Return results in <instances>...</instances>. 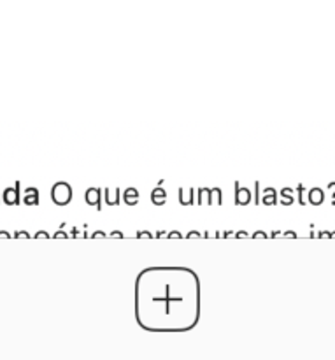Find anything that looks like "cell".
<instances>
[{
	"label": "cell",
	"mask_w": 335,
	"mask_h": 360,
	"mask_svg": "<svg viewBox=\"0 0 335 360\" xmlns=\"http://www.w3.org/2000/svg\"><path fill=\"white\" fill-rule=\"evenodd\" d=\"M51 200L56 206H67L72 200V186L65 181H58L51 188Z\"/></svg>",
	"instance_id": "1"
},
{
	"label": "cell",
	"mask_w": 335,
	"mask_h": 360,
	"mask_svg": "<svg viewBox=\"0 0 335 360\" xmlns=\"http://www.w3.org/2000/svg\"><path fill=\"white\" fill-rule=\"evenodd\" d=\"M2 200L7 204V206H18L21 202V195H20V181L16 183L14 186H7L2 193Z\"/></svg>",
	"instance_id": "2"
},
{
	"label": "cell",
	"mask_w": 335,
	"mask_h": 360,
	"mask_svg": "<svg viewBox=\"0 0 335 360\" xmlns=\"http://www.w3.org/2000/svg\"><path fill=\"white\" fill-rule=\"evenodd\" d=\"M23 204L25 206H37L39 204V190L35 186H28L25 190V195H23Z\"/></svg>",
	"instance_id": "3"
},
{
	"label": "cell",
	"mask_w": 335,
	"mask_h": 360,
	"mask_svg": "<svg viewBox=\"0 0 335 360\" xmlns=\"http://www.w3.org/2000/svg\"><path fill=\"white\" fill-rule=\"evenodd\" d=\"M84 200H86L90 206H100V190L91 186V188L86 190V195H84Z\"/></svg>",
	"instance_id": "4"
},
{
	"label": "cell",
	"mask_w": 335,
	"mask_h": 360,
	"mask_svg": "<svg viewBox=\"0 0 335 360\" xmlns=\"http://www.w3.org/2000/svg\"><path fill=\"white\" fill-rule=\"evenodd\" d=\"M249 200H251V192H249L248 188H239L237 186V192H235V204H237V206H246V204H249Z\"/></svg>",
	"instance_id": "5"
},
{
	"label": "cell",
	"mask_w": 335,
	"mask_h": 360,
	"mask_svg": "<svg viewBox=\"0 0 335 360\" xmlns=\"http://www.w3.org/2000/svg\"><path fill=\"white\" fill-rule=\"evenodd\" d=\"M123 199H125V202L129 204V206H136V204L139 202V192H137V188L130 186V188H126L125 192H123Z\"/></svg>",
	"instance_id": "6"
},
{
	"label": "cell",
	"mask_w": 335,
	"mask_h": 360,
	"mask_svg": "<svg viewBox=\"0 0 335 360\" xmlns=\"http://www.w3.org/2000/svg\"><path fill=\"white\" fill-rule=\"evenodd\" d=\"M151 200H153L155 206H164L165 200H167V192L158 186V188H155L153 192H151Z\"/></svg>",
	"instance_id": "7"
},
{
	"label": "cell",
	"mask_w": 335,
	"mask_h": 360,
	"mask_svg": "<svg viewBox=\"0 0 335 360\" xmlns=\"http://www.w3.org/2000/svg\"><path fill=\"white\" fill-rule=\"evenodd\" d=\"M323 199H325V193H323L322 188L309 190V202H311L313 206H320V204L323 202Z\"/></svg>",
	"instance_id": "8"
},
{
	"label": "cell",
	"mask_w": 335,
	"mask_h": 360,
	"mask_svg": "<svg viewBox=\"0 0 335 360\" xmlns=\"http://www.w3.org/2000/svg\"><path fill=\"white\" fill-rule=\"evenodd\" d=\"M262 202L265 206H274L277 202V193L274 188H265L263 190V197H262Z\"/></svg>",
	"instance_id": "9"
},
{
	"label": "cell",
	"mask_w": 335,
	"mask_h": 360,
	"mask_svg": "<svg viewBox=\"0 0 335 360\" xmlns=\"http://www.w3.org/2000/svg\"><path fill=\"white\" fill-rule=\"evenodd\" d=\"M213 193H214V190L200 188L199 190V204H202V206L213 204Z\"/></svg>",
	"instance_id": "10"
},
{
	"label": "cell",
	"mask_w": 335,
	"mask_h": 360,
	"mask_svg": "<svg viewBox=\"0 0 335 360\" xmlns=\"http://www.w3.org/2000/svg\"><path fill=\"white\" fill-rule=\"evenodd\" d=\"M193 193H195V190L190 188V190H179V202L183 204V206H188V204H193Z\"/></svg>",
	"instance_id": "11"
},
{
	"label": "cell",
	"mask_w": 335,
	"mask_h": 360,
	"mask_svg": "<svg viewBox=\"0 0 335 360\" xmlns=\"http://www.w3.org/2000/svg\"><path fill=\"white\" fill-rule=\"evenodd\" d=\"M105 200H107L109 206H118V204H119V190L118 188H114V190L109 188L107 192H105Z\"/></svg>",
	"instance_id": "12"
},
{
	"label": "cell",
	"mask_w": 335,
	"mask_h": 360,
	"mask_svg": "<svg viewBox=\"0 0 335 360\" xmlns=\"http://www.w3.org/2000/svg\"><path fill=\"white\" fill-rule=\"evenodd\" d=\"M294 190L291 188H284V190H281V195L284 197V200H283V204H287V206H290L291 202H294Z\"/></svg>",
	"instance_id": "13"
},
{
	"label": "cell",
	"mask_w": 335,
	"mask_h": 360,
	"mask_svg": "<svg viewBox=\"0 0 335 360\" xmlns=\"http://www.w3.org/2000/svg\"><path fill=\"white\" fill-rule=\"evenodd\" d=\"M34 238H35V239H41V238L48 239V238H51V236H49V234H48V232H44V231H39V232H37V234H35V236H34Z\"/></svg>",
	"instance_id": "14"
},
{
	"label": "cell",
	"mask_w": 335,
	"mask_h": 360,
	"mask_svg": "<svg viewBox=\"0 0 335 360\" xmlns=\"http://www.w3.org/2000/svg\"><path fill=\"white\" fill-rule=\"evenodd\" d=\"M14 238H20V239H27L28 238V232L27 231H20L14 234Z\"/></svg>",
	"instance_id": "15"
},
{
	"label": "cell",
	"mask_w": 335,
	"mask_h": 360,
	"mask_svg": "<svg viewBox=\"0 0 335 360\" xmlns=\"http://www.w3.org/2000/svg\"><path fill=\"white\" fill-rule=\"evenodd\" d=\"M137 238H153V234H151V232H147V231L137 232Z\"/></svg>",
	"instance_id": "16"
},
{
	"label": "cell",
	"mask_w": 335,
	"mask_h": 360,
	"mask_svg": "<svg viewBox=\"0 0 335 360\" xmlns=\"http://www.w3.org/2000/svg\"><path fill=\"white\" fill-rule=\"evenodd\" d=\"M53 238H63V239H67V238H69V234H65V232H63V231H58V232H55V234H53Z\"/></svg>",
	"instance_id": "17"
},
{
	"label": "cell",
	"mask_w": 335,
	"mask_h": 360,
	"mask_svg": "<svg viewBox=\"0 0 335 360\" xmlns=\"http://www.w3.org/2000/svg\"><path fill=\"white\" fill-rule=\"evenodd\" d=\"M253 238H267V234L263 231H258V232H255V234H253Z\"/></svg>",
	"instance_id": "18"
},
{
	"label": "cell",
	"mask_w": 335,
	"mask_h": 360,
	"mask_svg": "<svg viewBox=\"0 0 335 360\" xmlns=\"http://www.w3.org/2000/svg\"><path fill=\"white\" fill-rule=\"evenodd\" d=\"M91 238H105V234H104V232L97 231V232H93V234H91Z\"/></svg>",
	"instance_id": "19"
},
{
	"label": "cell",
	"mask_w": 335,
	"mask_h": 360,
	"mask_svg": "<svg viewBox=\"0 0 335 360\" xmlns=\"http://www.w3.org/2000/svg\"><path fill=\"white\" fill-rule=\"evenodd\" d=\"M169 238H183V234H181V232L174 231V232H171V234H169Z\"/></svg>",
	"instance_id": "20"
},
{
	"label": "cell",
	"mask_w": 335,
	"mask_h": 360,
	"mask_svg": "<svg viewBox=\"0 0 335 360\" xmlns=\"http://www.w3.org/2000/svg\"><path fill=\"white\" fill-rule=\"evenodd\" d=\"M0 238H6V239H11L13 238V236L9 234V232H6V231H0Z\"/></svg>",
	"instance_id": "21"
},
{
	"label": "cell",
	"mask_w": 335,
	"mask_h": 360,
	"mask_svg": "<svg viewBox=\"0 0 335 360\" xmlns=\"http://www.w3.org/2000/svg\"><path fill=\"white\" fill-rule=\"evenodd\" d=\"M186 238H190V239H192V238H200V234H199V232L192 231V232H190V234H188V236H186Z\"/></svg>",
	"instance_id": "22"
},
{
	"label": "cell",
	"mask_w": 335,
	"mask_h": 360,
	"mask_svg": "<svg viewBox=\"0 0 335 360\" xmlns=\"http://www.w3.org/2000/svg\"><path fill=\"white\" fill-rule=\"evenodd\" d=\"M111 236L112 238H123V234L119 231H114V232H111Z\"/></svg>",
	"instance_id": "23"
},
{
	"label": "cell",
	"mask_w": 335,
	"mask_h": 360,
	"mask_svg": "<svg viewBox=\"0 0 335 360\" xmlns=\"http://www.w3.org/2000/svg\"><path fill=\"white\" fill-rule=\"evenodd\" d=\"M295 236H297V234H295V232H287V238H295Z\"/></svg>",
	"instance_id": "24"
}]
</instances>
